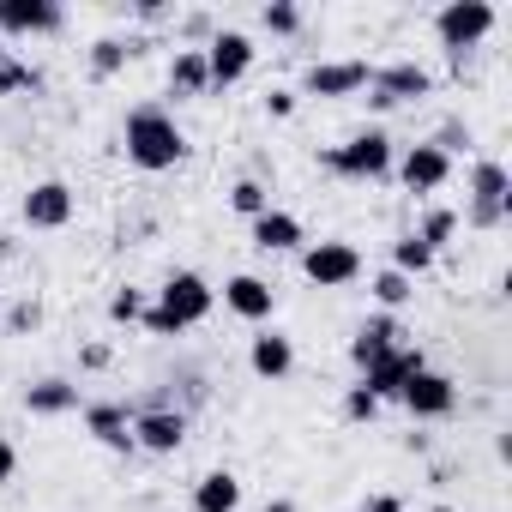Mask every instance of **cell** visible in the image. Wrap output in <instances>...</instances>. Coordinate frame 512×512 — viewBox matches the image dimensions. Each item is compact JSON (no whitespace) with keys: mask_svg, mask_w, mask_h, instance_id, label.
<instances>
[{"mask_svg":"<svg viewBox=\"0 0 512 512\" xmlns=\"http://www.w3.org/2000/svg\"><path fill=\"white\" fill-rule=\"evenodd\" d=\"M127 163L133 169H145V175H163V169H175V163H187V133L175 127V115L169 109H157V103H139L133 115H127Z\"/></svg>","mask_w":512,"mask_h":512,"instance_id":"6da1fadb","label":"cell"},{"mask_svg":"<svg viewBox=\"0 0 512 512\" xmlns=\"http://www.w3.org/2000/svg\"><path fill=\"white\" fill-rule=\"evenodd\" d=\"M211 308H217V290H211L199 272H169L139 326H145L151 338H181V332H193L199 320H211Z\"/></svg>","mask_w":512,"mask_h":512,"instance_id":"7a4b0ae2","label":"cell"},{"mask_svg":"<svg viewBox=\"0 0 512 512\" xmlns=\"http://www.w3.org/2000/svg\"><path fill=\"white\" fill-rule=\"evenodd\" d=\"M392 163H398V145H392V133H386V127H362L356 139H344V145L320 151V169H326V175H338V181H386V175H392Z\"/></svg>","mask_w":512,"mask_h":512,"instance_id":"3957f363","label":"cell"},{"mask_svg":"<svg viewBox=\"0 0 512 512\" xmlns=\"http://www.w3.org/2000/svg\"><path fill=\"white\" fill-rule=\"evenodd\" d=\"M488 31H494V7H488V0H446V7L434 13V37H440V49H446L452 73H464V67H470L476 43H482Z\"/></svg>","mask_w":512,"mask_h":512,"instance_id":"277c9868","label":"cell"},{"mask_svg":"<svg viewBox=\"0 0 512 512\" xmlns=\"http://www.w3.org/2000/svg\"><path fill=\"white\" fill-rule=\"evenodd\" d=\"M506 217H512V175H506V163L476 157L470 163V211H464V223L470 229H500Z\"/></svg>","mask_w":512,"mask_h":512,"instance_id":"5b68a950","label":"cell"},{"mask_svg":"<svg viewBox=\"0 0 512 512\" xmlns=\"http://www.w3.org/2000/svg\"><path fill=\"white\" fill-rule=\"evenodd\" d=\"M187 446V410L175 404H133V452L175 458Z\"/></svg>","mask_w":512,"mask_h":512,"instance_id":"8992f818","label":"cell"},{"mask_svg":"<svg viewBox=\"0 0 512 512\" xmlns=\"http://www.w3.org/2000/svg\"><path fill=\"white\" fill-rule=\"evenodd\" d=\"M302 278L320 290H350L362 278V247L356 241H308L302 247Z\"/></svg>","mask_w":512,"mask_h":512,"instance_id":"52a82bcc","label":"cell"},{"mask_svg":"<svg viewBox=\"0 0 512 512\" xmlns=\"http://www.w3.org/2000/svg\"><path fill=\"white\" fill-rule=\"evenodd\" d=\"M422 97H434V73L422 67V61H392V67H374V79H368V109H398V103H422Z\"/></svg>","mask_w":512,"mask_h":512,"instance_id":"ba28073f","label":"cell"},{"mask_svg":"<svg viewBox=\"0 0 512 512\" xmlns=\"http://www.w3.org/2000/svg\"><path fill=\"white\" fill-rule=\"evenodd\" d=\"M253 37L247 31H211V43H205V73H211V91H223V85H241L247 73H253Z\"/></svg>","mask_w":512,"mask_h":512,"instance_id":"9c48e42d","label":"cell"},{"mask_svg":"<svg viewBox=\"0 0 512 512\" xmlns=\"http://www.w3.org/2000/svg\"><path fill=\"white\" fill-rule=\"evenodd\" d=\"M398 404H404L416 422H446V416L458 410V380H452V374L422 368V374H410V386L398 392Z\"/></svg>","mask_w":512,"mask_h":512,"instance_id":"30bf717a","label":"cell"},{"mask_svg":"<svg viewBox=\"0 0 512 512\" xmlns=\"http://www.w3.org/2000/svg\"><path fill=\"white\" fill-rule=\"evenodd\" d=\"M368 79H374V67L362 61V55H344V61H314L308 67V79H302V91L308 97H362L368 91Z\"/></svg>","mask_w":512,"mask_h":512,"instance_id":"8fae6325","label":"cell"},{"mask_svg":"<svg viewBox=\"0 0 512 512\" xmlns=\"http://www.w3.org/2000/svg\"><path fill=\"white\" fill-rule=\"evenodd\" d=\"M392 175L404 181V193H440L452 181V157L422 139V145H404V157L392 163Z\"/></svg>","mask_w":512,"mask_h":512,"instance_id":"7c38bea8","label":"cell"},{"mask_svg":"<svg viewBox=\"0 0 512 512\" xmlns=\"http://www.w3.org/2000/svg\"><path fill=\"white\" fill-rule=\"evenodd\" d=\"M67 25V7L55 0H0V37H55Z\"/></svg>","mask_w":512,"mask_h":512,"instance_id":"4fadbf2b","label":"cell"},{"mask_svg":"<svg viewBox=\"0 0 512 512\" xmlns=\"http://www.w3.org/2000/svg\"><path fill=\"white\" fill-rule=\"evenodd\" d=\"M223 308H229L235 320H247V326H266V320L278 314V290H272L266 278H253V272H235V278L223 284Z\"/></svg>","mask_w":512,"mask_h":512,"instance_id":"5bb4252c","label":"cell"},{"mask_svg":"<svg viewBox=\"0 0 512 512\" xmlns=\"http://www.w3.org/2000/svg\"><path fill=\"white\" fill-rule=\"evenodd\" d=\"M398 344H404V320H398V314H368V320L356 326V338H350V362L368 374V368L386 362Z\"/></svg>","mask_w":512,"mask_h":512,"instance_id":"9a60e30c","label":"cell"},{"mask_svg":"<svg viewBox=\"0 0 512 512\" xmlns=\"http://www.w3.org/2000/svg\"><path fill=\"white\" fill-rule=\"evenodd\" d=\"M422 368H428V356H422L416 344H398L386 362H374V368L362 374V386H368L380 404H398V392H404V386H410V374H422Z\"/></svg>","mask_w":512,"mask_h":512,"instance_id":"2e32d148","label":"cell"},{"mask_svg":"<svg viewBox=\"0 0 512 512\" xmlns=\"http://www.w3.org/2000/svg\"><path fill=\"white\" fill-rule=\"evenodd\" d=\"M25 223L31 229H67L73 223V211H79V199H73V187L67 181H37L31 193H25Z\"/></svg>","mask_w":512,"mask_h":512,"instance_id":"e0dca14e","label":"cell"},{"mask_svg":"<svg viewBox=\"0 0 512 512\" xmlns=\"http://www.w3.org/2000/svg\"><path fill=\"white\" fill-rule=\"evenodd\" d=\"M85 434L109 452H133V404H115V398L85 404Z\"/></svg>","mask_w":512,"mask_h":512,"instance_id":"ac0fdd59","label":"cell"},{"mask_svg":"<svg viewBox=\"0 0 512 512\" xmlns=\"http://www.w3.org/2000/svg\"><path fill=\"white\" fill-rule=\"evenodd\" d=\"M247 368L260 374V380H290V368H296V344H290L278 326H266L260 338L247 344Z\"/></svg>","mask_w":512,"mask_h":512,"instance_id":"d6986e66","label":"cell"},{"mask_svg":"<svg viewBox=\"0 0 512 512\" xmlns=\"http://www.w3.org/2000/svg\"><path fill=\"white\" fill-rule=\"evenodd\" d=\"M308 241V229H302V217L296 211H266V217H253V247L260 253H296Z\"/></svg>","mask_w":512,"mask_h":512,"instance_id":"ffe728a7","label":"cell"},{"mask_svg":"<svg viewBox=\"0 0 512 512\" xmlns=\"http://www.w3.org/2000/svg\"><path fill=\"white\" fill-rule=\"evenodd\" d=\"M25 410H31V416H73V410H79V386L61 380V374L31 380V386H25Z\"/></svg>","mask_w":512,"mask_h":512,"instance_id":"44dd1931","label":"cell"},{"mask_svg":"<svg viewBox=\"0 0 512 512\" xmlns=\"http://www.w3.org/2000/svg\"><path fill=\"white\" fill-rule=\"evenodd\" d=\"M193 512H241V476L235 470H205L193 482Z\"/></svg>","mask_w":512,"mask_h":512,"instance_id":"7402d4cb","label":"cell"},{"mask_svg":"<svg viewBox=\"0 0 512 512\" xmlns=\"http://www.w3.org/2000/svg\"><path fill=\"white\" fill-rule=\"evenodd\" d=\"M211 91V73H205V49H175L169 61V97H205Z\"/></svg>","mask_w":512,"mask_h":512,"instance_id":"603a6c76","label":"cell"},{"mask_svg":"<svg viewBox=\"0 0 512 512\" xmlns=\"http://www.w3.org/2000/svg\"><path fill=\"white\" fill-rule=\"evenodd\" d=\"M392 272H404V278H410V284H416V278H428V272H434V253H428V247H422V241H416V229H410V235H398V241H392Z\"/></svg>","mask_w":512,"mask_h":512,"instance_id":"cb8c5ba5","label":"cell"},{"mask_svg":"<svg viewBox=\"0 0 512 512\" xmlns=\"http://www.w3.org/2000/svg\"><path fill=\"white\" fill-rule=\"evenodd\" d=\"M229 205L253 223V217H266V211H272V187H266L260 175H241V181L229 187Z\"/></svg>","mask_w":512,"mask_h":512,"instance_id":"d4e9b609","label":"cell"},{"mask_svg":"<svg viewBox=\"0 0 512 512\" xmlns=\"http://www.w3.org/2000/svg\"><path fill=\"white\" fill-rule=\"evenodd\" d=\"M133 55H139L133 43H121V37H97V43H91V79H115Z\"/></svg>","mask_w":512,"mask_h":512,"instance_id":"484cf974","label":"cell"},{"mask_svg":"<svg viewBox=\"0 0 512 512\" xmlns=\"http://www.w3.org/2000/svg\"><path fill=\"white\" fill-rule=\"evenodd\" d=\"M368 290H374L380 314H398V308H404V302L416 296V284H410L404 272H392V266H386V272H374V284H368Z\"/></svg>","mask_w":512,"mask_h":512,"instance_id":"4316f807","label":"cell"},{"mask_svg":"<svg viewBox=\"0 0 512 512\" xmlns=\"http://www.w3.org/2000/svg\"><path fill=\"white\" fill-rule=\"evenodd\" d=\"M452 235H458V211H446V205H434V211L422 217V229H416V241H422L428 253L452 247Z\"/></svg>","mask_w":512,"mask_h":512,"instance_id":"83f0119b","label":"cell"},{"mask_svg":"<svg viewBox=\"0 0 512 512\" xmlns=\"http://www.w3.org/2000/svg\"><path fill=\"white\" fill-rule=\"evenodd\" d=\"M260 25L272 37H296L302 31V7H296V0H272V7H260Z\"/></svg>","mask_w":512,"mask_h":512,"instance_id":"f1b7e54d","label":"cell"},{"mask_svg":"<svg viewBox=\"0 0 512 512\" xmlns=\"http://www.w3.org/2000/svg\"><path fill=\"white\" fill-rule=\"evenodd\" d=\"M145 308H151V302H145V290H133V284L109 296V320H115V326H139V320H145Z\"/></svg>","mask_w":512,"mask_h":512,"instance_id":"f546056e","label":"cell"},{"mask_svg":"<svg viewBox=\"0 0 512 512\" xmlns=\"http://www.w3.org/2000/svg\"><path fill=\"white\" fill-rule=\"evenodd\" d=\"M37 85H43V73L25 67V61H7V67H0V97H25V91H37Z\"/></svg>","mask_w":512,"mask_h":512,"instance_id":"4dcf8cb0","label":"cell"},{"mask_svg":"<svg viewBox=\"0 0 512 512\" xmlns=\"http://www.w3.org/2000/svg\"><path fill=\"white\" fill-rule=\"evenodd\" d=\"M0 320H7V332H13V338H31V332L43 326V308H37V302H13Z\"/></svg>","mask_w":512,"mask_h":512,"instance_id":"1f68e13d","label":"cell"},{"mask_svg":"<svg viewBox=\"0 0 512 512\" xmlns=\"http://www.w3.org/2000/svg\"><path fill=\"white\" fill-rule=\"evenodd\" d=\"M344 416H350V422H374V416H380V398H374L368 386H350V392H344Z\"/></svg>","mask_w":512,"mask_h":512,"instance_id":"d6a6232c","label":"cell"},{"mask_svg":"<svg viewBox=\"0 0 512 512\" xmlns=\"http://www.w3.org/2000/svg\"><path fill=\"white\" fill-rule=\"evenodd\" d=\"M428 145H434V151H446V157H452V151H464V145H470V127H464V121H440V133H434V139H428Z\"/></svg>","mask_w":512,"mask_h":512,"instance_id":"836d02e7","label":"cell"},{"mask_svg":"<svg viewBox=\"0 0 512 512\" xmlns=\"http://www.w3.org/2000/svg\"><path fill=\"white\" fill-rule=\"evenodd\" d=\"M109 362H115V350H109V344H85V350H79V368H85V374H103Z\"/></svg>","mask_w":512,"mask_h":512,"instance_id":"e575fe53","label":"cell"},{"mask_svg":"<svg viewBox=\"0 0 512 512\" xmlns=\"http://www.w3.org/2000/svg\"><path fill=\"white\" fill-rule=\"evenodd\" d=\"M266 115L272 121H290L296 115V91H266Z\"/></svg>","mask_w":512,"mask_h":512,"instance_id":"d590c367","label":"cell"},{"mask_svg":"<svg viewBox=\"0 0 512 512\" xmlns=\"http://www.w3.org/2000/svg\"><path fill=\"white\" fill-rule=\"evenodd\" d=\"M133 19H139V25H163V19H169V7H163V0H139Z\"/></svg>","mask_w":512,"mask_h":512,"instance_id":"8d00e7d4","label":"cell"},{"mask_svg":"<svg viewBox=\"0 0 512 512\" xmlns=\"http://www.w3.org/2000/svg\"><path fill=\"white\" fill-rule=\"evenodd\" d=\"M13 476H19V446L0 440V482H13Z\"/></svg>","mask_w":512,"mask_h":512,"instance_id":"74e56055","label":"cell"},{"mask_svg":"<svg viewBox=\"0 0 512 512\" xmlns=\"http://www.w3.org/2000/svg\"><path fill=\"white\" fill-rule=\"evenodd\" d=\"M181 31H187L193 43H199V37L211 43V13H187V19H181Z\"/></svg>","mask_w":512,"mask_h":512,"instance_id":"f35d334b","label":"cell"},{"mask_svg":"<svg viewBox=\"0 0 512 512\" xmlns=\"http://www.w3.org/2000/svg\"><path fill=\"white\" fill-rule=\"evenodd\" d=\"M362 512H404V500H398V494H368Z\"/></svg>","mask_w":512,"mask_h":512,"instance_id":"ab89813d","label":"cell"},{"mask_svg":"<svg viewBox=\"0 0 512 512\" xmlns=\"http://www.w3.org/2000/svg\"><path fill=\"white\" fill-rule=\"evenodd\" d=\"M266 512H296V500H266Z\"/></svg>","mask_w":512,"mask_h":512,"instance_id":"60d3db41","label":"cell"},{"mask_svg":"<svg viewBox=\"0 0 512 512\" xmlns=\"http://www.w3.org/2000/svg\"><path fill=\"white\" fill-rule=\"evenodd\" d=\"M7 61H13V49H7V37H0V67H7Z\"/></svg>","mask_w":512,"mask_h":512,"instance_id":"b9f144b4","label":"cell"},{"mask_svg":"<svg viewBox=\"0 0 512 512\" xmlns=\"http://www.w3.org/2000/svg\"><path fill=\"white\" fill-rule=\"evenodd\" d=\"M428 512H452V506H428Z\"/></svg>","mask_w":512,"mask_h":512,"instance_id":"7bdbcfd3","label":"cell"},{"mask_svg":"<svg viewBox=\"0 0 512 512\" xmlns=\"http://www.w3.org/2000/svg\"><path fill=\"white\" fill-rule=\"evenodd\" d=\"M0 314H7V302H0Z\"/></svg>","mask_w":512,"mask_h":512,"instance_id":"ee69618b","label":"cell"}]
</instances>
